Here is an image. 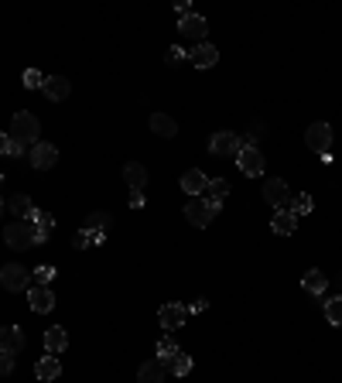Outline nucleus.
I'll return each mask as SVG.
<instances>
[{"mask_svg": "<svg viewBox=\"0 0 342 383\" xmlns=\"http://www.w3.org/2000/svg\"><path fill=\"white\" fill-rule=\"evenodd\" d=\"M312 209H315V198H312V195H294V198H291V212H294L298 219L308 216Z\"/></svg>", "mask_w": 342, "mask_h": 383, "instance_id": "obj_29", "label": "nucleus"}, {"mask_svg": "<svg viewBox=\"0 0 342 383\" xmlns=\"http://www.w3.org/2000/svg\"><path fill=\"white\" fill-rule=\"evenodd\" d=\"M103 240H106L103 233H89V229H79V233H76V247H79V250H89V247H96V243H103Z\"/></svg>", "mask_w": 342, "mask_h": 383, "instance_id": "obj_32", "label": "nucleus"}, {"mask_svg": "<svg viewBox=\"0 0 342 383\" xmlns=\"http://www.w3.org/2000/svg\"><path fill=\"white\" fill-rule=\"evenodd\" d=\"M188 304H165L161 311H158V322H161V329H168V332H174V329H181L185 322H188Z\"/></svg>", "mask_w": 342, "mask_h": 383, "instance_id": "obj_11", "label": "nucleus"}, {"mask_svg": "<svg viewBox=\"0 0 342 383\" xmlns=\"http://www.w3.org/2000/svg\"><path fill=\"white\" fill-rule=\"evenodd\" d=\"M216 212H219V209L209 205L205 198H188V202H185V219H188L192 226H199V229H205V226L216 219Z\"/></svg>", "mask_w": 342, "mask_h": 383, "instance_id": "obj_6", "label": "nucleus"}, {"mask_svg": "<svg viewBox=\"0 0 342 383\" xmlns=\"http://www.w3.org/2000/svg\"><path fill=\"white\" fill-rule=\"evenodd\" d=\"M38 134H41V123H38V116L34 113H28V110H21V113H14V120H10V141H17V144H38Z\"/></svg>", "mask_w": 342, "mask_h": 383, "instance_id": "obj_1", "label": "nucleus"}, {"mask_svg": "<svg viewBox=\"0 0 342 383\" xmlns=\"http://www.w3.org/2000/svg\"><path fill=\"white\" fill-rule=\"evenodd\" d=\"M205 189H209V175H205V172L192 168V172H185V175H181V192H188L192 198H202Z\"/></svg>", "mask_w": 342, "mask_h": 383, "instance_id": "obj_15", "label": "nucleus"}, {"mask_svg": "<svg viewBox=\"0 0 342 383\" xmlns=\"http://www.w3.org/2000/svg\"><path fill=\"white\" fill-rule=\"evenodd\" d=\"M28 304H31V311H38V315H48V311L55 308V294H52V287L34 284L31 291H28Z\"/></svg>", "mask_w": 342, "mask_h": 383, "instance_id": "obj_13", "label": "nucleus"}, {"mask_svg": "<svg viewBox=\"0 0 342 383\" xmlns=\"http://www.w3.org/2000/svg\"><path fill=\"white\" fill-rule=\"evenodd\" d=\"M339 287H342V274H339Z\"/></svg>", "mask_w": 342, "mask_h": 383, "instance_id": "obj_43", "label": "nucleus"}, {"mask_svg": "<svg viewBox=\"0 0 342 383\" xmlns=\"http://www.w3.org/2000/svg\"><path fill=\"white\" fill-rule=\"evenodd\" d=\"M144 205V192H130V209H141Z\"/></svg>", "mask_w": 342, "mask_h": 383, "instance_id": "obj_39", "label": "nucleus"}, {"mask_svg": "<svg viewBox=\"0 0 342 383\" xmlns=\"http://www.w3.org/2000/svg\"><path fill=\"white\" fill-rule=\"evenodd\" d=\"M41 90H45V96H48L52 103H62L66 96L72 93V83H69L66 76H45V86H41Z\"/></svg>", "mask_w": 342, "mask_h": 383, "instance_id": "obj_18", "label": "nucleus"}, {"mask_svg": "<svg viewBox=\"0 0 342 383\" xmlns=\"http://www.w3.org/2000/svg\"><path fill=\"white\" fill-rule=\"evenodd\" d=\"M0 284H3V291H24V287L31 284V274H28V267H21V264H7V267L0 271Z\"/></svg>", "mask_w": 342, "mask_h": 383, "instance_id": "obj_9", "label": "nucleus"}, {"mask_svg": "<svg viewBox=\"0 0 342 383\" xmlns=\"http://www.w3.org/2000/svg\"><path fill=\"white\" fill-rule=\"evenodd\" d=\"M7 147H10V137L0 130V154H7Z\"/></svg>", "mask_w": 342, "mask_h": 383, "instance_id": "obj_41", "label": "nucleus"}, {"mask_svg": "<svg viewBox=\"0 0 342 383\" xmlns=\"http://www.w3.org/2000/svg\"><path fill=\"white\" fill-rule=\"evenodd\" d=\"M0 182H3V175H0Z\"/></svg>", "mask_w": 342, "mask_h": 383, "instance_id": "obj_44", "label": "nucleus"}, {"mask_svg": "<svg viewBox=\"0 0 342 383\" xmlns=\"http://www.w3.org/2000/svg\"><path fill=\"white\" fill-rule=\"evenodd\" d=\"M237 165H240V172H243L247 178H256V175H263V168H267V161H263V151H260L256 144H243V147H240V154H237Z\"/></svg>", "mask_w": 342, "mask_h": 383, "instance_id": "obj_5", "label": "nucleus"}, {"mask_svg": "<svg viewBox=\"0 0 342 383\" xmlns=\"http://www.w3.org/2000/svg\"><path fill=\"white\" fill-rule=\"evenodd\" d=\"M123 182L130 185V192H144V185H148V168H144L141 161L123 165Z\"/></svg>", "mask_w": 342, "mask_h": 383, "instance_id": "obj_20", "label": "nucleus"}, {"mask_svg": "<svg viewBox=\"0 0 342 383\" xmlns=\"http://www.w3.org/2000/svg\"><path fill=\"white\" fill-rule=\"evenodd\" d=\"M28 222L34 226V243H45V240L55 233V219H52L45 209H34V212L28 216Z\"/></svg>", "mask_w": 342, "mask_h": 383, "instance_id": "obj_14", "label": "nucleus"}, {"mask_svg": "<svg viewBox=\"0 0 342 383\" xmlns=\"http://www.w3.org/2000/svg\"><path fill=\"white\" fill-rule=\"evenodd\" d=\"M151 130H154L158 137H174V134H178V123L171 120L168 113H151Z\"/></svg>", "mask_w": 342, "mask_h": 383, "instance_id": "obj_24", "label": "nucleus"}, {"mask_svg": "<svg viewBox=\"0 0 342 383\" xmlns=\"http://www.w3.org/2000/svg\"><path fill=\"white\" fill-rule=\"evenodd\" d=\"M21 349H24V332H21L17 325H3V329H0V353L17 356Z\"/></svg>", "mask_w": 342, "mask_h": 383, "instance_id": "obj_17", "label": "nucleus"}, {"mask_svg": "<svg viewBox=\"0 0 342 383\" xmlns=\"http://www.w3.org/2000/svg\"><path fill=\"white\" fill-rule=\"evenodd\" d=\"M174 7H178V14H181V17H188V14H192V3H188V0H178Z\"/></svg>", "mask_w": 342, "mask_h": 383, "instance_id": "obj_40", "label": "nucleus"}, {"mask_svg": "<svg viewBox=\"0 0 342 383\" xmlns=\"http://www.w3.org/2000/svg\"><path fill=\"white\" fill-rule=\"evenodd\" d=\"M7 154H10V158H21V154H24V144H17V141H10V147H7Z\"/></svg>", "mask_w": 342, "mask_h": 383, "instance_id": "obj_38", "label": "nucleus"}, {"mask_svg": "<svg viewBox=\"0 0 342 383\" xmlns=\"http://www.w3.org/2000/svg\"><path fill=\"white\" fill-rule=\"evenodd\" d=\"M28 158H31V165H34L38 172H48V168L59 161V147H55V144H48V141H38V144L31 147V154H28Z\"/></svg>", "mask_w": 342, "mask_h": 383, "instance_id": "obj_10", "label": "nucleus"}, {"mask_svg": "<svg viewBox=\"0 0 342 383\" xmlns=\"http://www.w3.org/2000/svg\"><path fill=\"white\" fill-rule=\"evenodd\" d=\"M226 195H230V182H226V178H209V189H205L202 198H205L209 205H216V209H219V205L226 202Z\"/></svg>", "mask_w": 342, "mask_h": 383, "instance_id": "obj_22", "label": "nucleus"}, {"mask_svg": "<svg viewBox=\"0 0 342 383\" xmlns=\"http://www.w3.org/2000/svg\"><path fill=\"white\" fill-rule=\"evenodd\" d=\"M325 318H329L332 325H342V294H336V298L325 301Z\"/></svg>", "mask_w": 342, "mask_h": 383, "instance_id": "obj_31", "label": "nucleus"}, {"mask_svg": "<svg viewBox=\"0 0 342 383\" xmlns=\"http://www.w3.org/2000/svg\"><path fill=\"white\" fill-rule=\"evenodd\" d=\"M24 86H28V90H41V86H45V76H41L38 69H28V72H24Z\"/></svg>", "mask_w": 342, "mask_h": 383, "instance_id": "obj_35", "label": "nucleus"}, {"mask_svg": "<svg viewBox=\"0 0 342 383\" xmlns=\"http://www.w3.org/2000/svg\"><path fill=\"white\" fill-rule=\"evenodd\" d=\"M3 212H7V202H3V198H0V216H3Z\"/></svg>", "mask_w": 342, "mask_h": 383, "instance_id": "obj_42", "label": "nucleus"}, {"mask_svg": "<svg viewBox=\"0 0 342 383\" xmlns=\"http://www.w3.org/2000/svg\"><path fill=\"white\" fill-rule=\"evenodd\" d=\"M240 147H243V137L233 134V130H219V134L209 137V151H212L216 158H237Z\"/></svg>", "mask_w": 342, "mask_h": 383, "instance_id": "obj_4", "label": "nucleus"}, {"mask_svg": "<svg viewBox=\"0 0 342 383\" xmlns=\"http://www.w3.org/2000/svg\"><path fill=\"white\" fill-rule=\"evenodd\" d=\"M34 377L38 380H59L62 377V360L59 356H45V360H38V366H34Z\"/></svg>", "mask_w": 342, "mask_h": 383, "instance_id": "obj_21", "label": "nucleus"}, {"mask_svg": "<svg viewBox=\"0 0 342 383\" xmlns=\"http://www.w3.org/2000/svg\"><path fill=\"white\" fill-rule=\"evenodd\" d=\"M205 308H209V301H205V298H195V301L188 304V311H195V315H199V311H205Z\"/></svg>", "mask_w": 342, "mask_h": 383, "instance_id": "obj_37", "label": "nucleus"}, {"mask_svg": "<svg viewBox=\"0 0 342 383\" xmlns=\"http://www.w3.org/2000/svg\"><path fill=\"white\" fill-rule=\"evenodd\" d=\"M165 62H168V65H181V62H188V52H185L181 45H171L168 55H165Z\"/></svg>", "mask_w": 342, "mask_h": 383, "instance_id": "obj_34", "label": "nucleus"}, {"mask_svg": "<svg viewBox=\"0 0 342 383\" xmlns=\"http://www.w3.org/2000/svg\"><path fill=\"white\" fill-rule=\"evenodd\" d=\"M178 31H181V38H188V41H195V45H202V38L209 34V21L202 17V14H188V17H181L178 21Z\"/></svg>", "mask_w": 342, "mask_h": 383, "instance_id": "obj_7", "label": "nucleus"}, {"mask_svg": "<svg viewBox=\"0 0 342 383\" xmlns=\"http://www.w3.org/2000/svg\"><path fill=\"white\" fill-rule=\"evenodd\" d=\"M305 137H308V147H312V151H315L325 165H332V154H329V147H332V127H329L325 120H319V123H312V127H308V134H305Z\"/></svg>", "mask_w": 342, "mask_h": 383, "instance_id": "obj_2", "label": "nucleus"}, {"mask_svg": "<svg viewBox=\"0 0 342 383\" xmlns=\"http://www.w3.org/2000/svg\"><path fill=\"white\" fill-rule=\"evenodd\" d=\"M188 62H192L195 69H212V65L219 62V48L209 45V41H202V45H195V48L188 52Z\"/></svg>", "mask_w": 342, "mask_h": 383, "instance_id": "obj_12", "label": "nucleus"}, {"mask_svg": "<svg viewBox=\"0 0 342 383\" xmlns=\"http://www.w3.org/2000/svg\"><path fill=\"white\" fill-rule=\"evenodd\" d=\"M165 370H171L174 377H188V370H192V356H185V353L178 349V353L171 356V363L165 366Z\"/></svg>", "mask_w": 342, "mask_h": 383, "instance_id": "obj_28", "label": "nucleus"}, {"mask_svg": "<svg viewBox=\"0 0 342 383\" xmlns=\"http://www.w3.org/2000/svg\"><path fill=\"white\" fill-rule=\"evenodd\" d=\"M7 209H10V212H14L17 219H28V216L34 212V202H31L28 195H14V198L7 202Z\"/></svg>", "mask_w": 342, "mask_h": 383, "instance_id": "obj_27", "label": "nucleus"}, {"mask_svg": "<svg viewBox=\"0 0 342 383\" xmlns=\"http://www.w3.org/2000/svg\"><path fill=\"white\" fill-rule=\"evenodd\" d=\"M31 278H34V284L48 287L52 281H55V267H52V264H41V267H34V274H31Z\"/></svg>", "mask_w": 342, "mask_h": 383, "instance_id": "obj_33", "label": "nucleus"}, {"mask_svg": "<svg viewBox=\"0 0 342 383\" xmlns=\"http://www.w3.org/2000/svg\"><path fill=\"white\" fill-rule=\"evenodd\" d=\"M174 353H178L174 339H171V335H165V339L158 342V363H161V366H168V363H171V356H174Z\"/></svg>", "mask_w": 342, "mask_h": 383, "instance_id": "obj_30", "label": "nucleus"}, {"mask_svg": "<svg viewBox=\"0 0 342 383\" xmlns=\"http://www.w3.org/2000/svg\"><path fill=\"white\" fill-rule=\"evenodd\" d=\"M110 222H113V216L99 209V212H89V219H86V226H83V229H89V233H103V236H106Z\"/></svg>", "mask_w": 342, "mask_h": 383, "instance_id": "obj_26", "label": "nucleus"}, {"mask_svg": "<svg viewBox=\"0 0 342 383\" xmlns=\"http://www.w3.org/2000/svg\"><path fill=\"white\" fill-rule=\"evenodd\" d=\"M301 287H305L308 294H325V287H329V278H325L322 271H315V267H312V271L301 278Z\"/></svg>", "mask_w": 342, "mask_h": 383, "instance_id": "obj_25", "label": "nucleus"}, {"mask_svg": "<svg viewBox=\"0 0 342 383\" xmlns=\"http://www.w3.org/2000/svg\"><path fill=\"white\" fill-rule=\"evenodd\" d=\"M10 373H14V356L0 353V377H10Z\"/></svg>", "mask_w": 342, "mask_h": 383, "instance_id": "obj_36", "label": "nucleus"}, {"mask_svg": "<svg viewBox=\"0 0 342 383\" xmlns=\"http://www.w3.org/2000/svg\"><path fill=\"white\" fill-rule=\"evenodd\" d=\"M270 229H274L277 236H291V233L298 229V216H294L291 209H277L274 219H270Z\"/></svg>", "mask_w": 342, "mask_h": 383, "instance_id": "obj_19", "label": "nucleus"}, {"mask_svg": "<svg viewBox=\"0 0 342 383\" xmlns=\"http://www.w3.org/2000/svg\"><path fill=\"white\" fill-rule=\"evenodd\" d=\"M3 243L14 247V250H31L34 247V226L28 219H17L3 229Z\"/></svg>", "mask_w": 342, "mask_h": 383, "instance_id": "obj_3", "label": "nucleus"}, {"mask_svg": "<svg viewBox=\"0 0 342 383\" xmlns=\"http://www.w3.org/2000/svg\"><path fill=\"white\" fill-rule=\"evenodd\" d=\"M165 366L158 363V360H148V363H141V370H137V383H165Z\"/></svg>", "mask_w": 342, "mask_h": 383, "instance_id": "obj_23", "label": "nucleus"}, {"mask_svg": "<svg viewBox=\"0 0 342 383\" xmlns=\"http://www.w3.org/2000/svg\"><path fill=\"white\" fill-rule=\"evenodd\" d=\"M263 198L274 205V209H288L291 205V189L284 178H267L263 182Z\"/></svg>", "mask_w": 342, "mask_h": 383, "instance_id": "obj_8", "label": "nucleus"}, {"mask_svg": "<svg viewBox=\"0 0 342 383\" xmlns=\"http://www.w3.org/2000/svg\"><path fill=\"white\" fill-rule=\"evenodd\" d=\"M69 349V332L62 329V325H52L48 332H45V353L48 356H62Z\"/></svg>", "mask_w": 342, "mask_h": 383, "instance_id": "obj_16", "label": "nucleus"}]
</instances>
